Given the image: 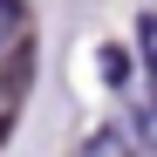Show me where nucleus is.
I'll list each match as a JSON object with an SVG mask.
<instances>
[{"mask_svg":"<svg viewBox=\"0 0 157 157\" xmlns=\"http://www.w3.org/2000/svg\"><path fill=\"white\" fill-rule=\"evenodd\" d=\"M21 28H28V7H21V0H0V48H7Z\"/></svg>","mask_w":157,"mask_h":157,"instance_id":"obj_1","label":"nucleus"},{"mask_svg":"<svg viewBox=\"0 0 157 157\" xmlns=\"http://www.w3.org/2000/svg\"><path fill=\"white\" fill-rule=\"evenodd\" d=\"M137 137H144V157H157V102L137 109Z\"/></svg>","mask_w":157,"mask_h":157,"instance_id":"obj_2","label":"nucleus"},{"mask_svg":"<svg viewBox=\"0 0 157 157\" xmlns=\"http://www.w3.org/2000/svg\"><path fill=\"white\" fill-rule=\"evenodd\" d=\"M137 41H144V62H150V75H157V14L137 21Z\"/></svg>","mask_w":157,"mask_h":157,"instance_id":"obj_3","label":"nucleus"},{"mask_svg":"<svg viewBox=\"0 0 157 157\" xmlns=\"http://www.w3.org/2000/svg\"><path fill=\"white\" fill-rule=\"evenodd\" d=\"M0 137H7V116H0Z\"/></svg>","mask_w":157,"mask_h":157,"instance_id":"obj_4","label":"nucleus"}]
</instances>
